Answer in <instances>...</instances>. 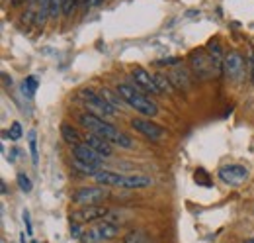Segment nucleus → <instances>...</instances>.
Here are the masks:
<instances>
[{
  "instance_id": "1",
  "label": "nucleus",
  "mask_w": 254,
  "mask_h": 243,
  "mask_svg": "<svg viewBox=\"0 0 254 243\" xmlns=\"http://www.w3.org/2000/svg\"><path fill=\"white\" fill-rule=\"evenodd\" d=\"M78 123H80L86 131L96 133V135L108 139L112 145H116V147H120V149H129V147H133V139H131L127 133L120 131L114 123L106 122L104 118L96 116L92 112H82V114L78 116Z\"/></svg>"
},
{
  "instance_id": "2",
  "label": "nucleus",
  "mask_w": 254,
  "mask_h": 243,
  "mask_svg": "<svg viewBox=\"0 0 254 243\" xmlns=\"http://www.w3.org/2000/svg\"><path fill=\"white\" fill-rule=\"evenodd\" d=\"M116 92L124 98V102H126L127 106H131L135 112H139V114H143L147 118H155L159 114V106L151 100V96L145 94L143 91H139L135 85L122 83V85H118Z\"/></svg>"
},
{
  "instance_id": "3",
  "label": "nucleus",
  "mask_w": 254,
  "mask_h": 243,
  "mask_svg": "<svg viewBox=\"0 0 254 243\" xmlns=\"http://www.w3.org/2000/svg\"><path fill=\"white\" fill-rule=\"evenodd\" d=\"M78 96H80L82 104L86 106V110L96 114V116H100V118H110V116H116V114H118V110L112 108V106L100 96V92L92 91V89H80Z\"/></svg>"
},
{
  "instance_id": "4",
  "label": "nucleus",
  "mask_w": 254,
  "mask_h": 243,
  "mask_svg": "<svg viewBox=\"0 0 254 243\" xmlns=\"http://www.w3.org/2000/svg\"><path fill=\"white\" fill-rule=\"evenodd\" d=\"M118 234H120V228H118L114 222L104 220V222L96 224V226H92V228H88V230L82 234L80 242L82 243H104V242L114 240V238H118Z\"/></svg>"
},
{
  "instance_id": "5",
  "label": "nucleus",
  "mask_w": 254,
  "mask_h": 243,
  "mask_svg": "<svg viewBox=\"0 0 254 243\" xmlns=\"http://www.w3.org/2000/svg\"><path fill=\"white\" fill-rule=\"evenodd\" d=\"M108 198L106 186H80L70 194V200L78 206H94Z\"/></svg>"
},
{
  "instance_id": "6",
  "label": "nucleus",
  "mask_w": 254,
  "mask_h": 243,
  "mask_svg": "<svg viewBox=\"0 0 254 243\" xmlns=\"http://www.w3.org/2000/svg\"><path fill=\"white\" fill-rule=\"evenodd\" d=\"M190 67L197 79H209V77L217 75V73H215V67H213V63H211V57H209V53H207L205 49H193V51H191Z\"/></svg>"
},
{
  "instance_id": "7",
  "label": "nucleus",
  "mask_w": 254,
  "mask_h": 243,
  "mask_svg": "<svg viewBox=\"0 0 254 243\" xmlns=\"http://www.w3.org/2000/svg\"><path fill=\"white\" fill-rule=\"evenodd\" d=\"M131 79H133L135 87L139 91H143L145 94H162V91L157 85V81H155V75H151L143 67H133L131 69Z\"/></svg>"
},
{
  "instance_id": "8",
  "label": "nucleus",
  "mask_w": 254,
  "mask_h": 243,
  "mask_svg": "<svg viewBox=\"0 0 254 243\" xmlns=\"http://www.w3.org/2000/svg\"><path fill=\"white\" fill-rule=\"evenodd\" d=\"M217 177L229 186H239V184H243L249 179V169L243 167V165H237V163L223 165L221 169L217 171Z\"/></svg>"
},
{
  "instance_id": "9",
  "label": "nucleus",
  "mask_w": 254,
  "mask_h": 243,
  "mask_svg": "<svg viewBox=\"0 0 254 243\" xmlns=\"http://www.w3.org/2000/svg\"><path fill=\"white\" fill-rule=\"evenodd\" d=\"M131 127L135 131H139L143 137L151 139V141H159L160 137L166 135V129L162 125H159V123H155V122L151 120H143V118H133L131 120Z\"/></svg>"
},
{
  "instance_id": "10",
  "label": "nucleus",
  "mask_w": 254,
  "mask_h": 243,
  "mask_svg": "<svg viewBox=\"0 0 254 243\" xmlns=\"http://www.w3.org/2000/svg\"><path fill=\"white\" fill-rule=\"evenodd\" d=\"M110 214L108 208L100 206V204H94V206H82L80 210L72 212V222L76 224H88V222H96V220H106V216Z\"/></svg>"
},
{
  "instance_id": "11",
  "label": "nucleus",
  "mask_w": 254,
  "mask_h": 243,
  "mask_svg": "<svg viewBox=\"0 0 254 243\" xmlns=\"http://www.w3.org/2000/svg\"><path fill=\"white\" fill-rule=\"evenodd\" d=\"M223 71H225V75H227L229 79H233V81L241 79L243 73H245V59H243V55H241L239 51H231V53H227L225 65H223Z\"/></svg>"
},
{
  "instance_id": "12",
  "label": "nucleus",
  "mask_w": 254,
  "mask_h": 243,
  "mask_svg": "<svg viewBox=\"0 0 254 243\" xmlns=\"http://www.w3.org/2000/svg\"><path fill=\"white\" fill-rule=\"evenodd\" d=\"M72 157L82 161V163H88V165H94L98 169H104V157L100 153H96L92 147H88L86 143H78L72 147Z\"/></svg>"
},
{
  "instance_id": "13",
  "label": "nucleus",
  "mask_w": 254,
  "mask_h": 243,
  "mask_svg": "<svg viewBox=\"0 0 254 243\" xmlns=\"http://www.w3.org/2000/svg\"><path fill=\"white\" fill-rule=\"evenodd\" d=\"M84 143H86L88 147H92L96 153H100L102 157H112V155H114V145H112L108 139H104V137H100V135H96V133L86 131V133H84Z\"/></svg>"
},
{
  "instance_id": "14",
  "label": "nucleus",
  "mask_w": 254,
  "mask_h": 243,
  "mask_svg": "<svg viewBox=\"0 0 254 243\" xmlns=\"http://www.w3.org/2000/svg\"><path fill=\"white\" fill-rule=\"evenodd\" d=\"M205 51L209 53V57H211V63H213V67H215V73L219 75L223 71V65H225V53H223V47L221 43L213 37V39H209L207 41V45H205Z\"/></svg>"
},
{
  "instance_id": "15",
  "label": "nucleus",
  "mask_w": 254,
  "mask_h": 243,
  "mask_svg": "<svg viewBox=\"0 0 254 243\" xmlns=\"http://www.w3.org/2000/svg\"><path fill=\"white\" fill-rule=\"evenodd\" d=\"M92 179L98 182V186H122L126 177H124V175H118V173H114V171L102 169V171L96 173Z\"/></svg>"
},
{
  "instance_id": "16",
  "label": "nucleus",
  "mask_w": 254,
  "mask_h": 243,
  "mask_svg": "<svg viewBox=\"0 0 254 243\" xmlns=\"http://www.w3.org/2000/svg\"><path fill=\"white\" fill-rule=\"evenodd\" d=\"M168 79L172 81V85H174V89H184V91H188L191 87V81H190V73L186 71V69H180V67H174V69H170V73H168Z\"/></svg>"
},
{
  "instance_id": "17",
  "label": "nucleus",
  "mask_w": 254,
  "mask_h": 243,
  "mask_svg": "<svg viewBox=\"0 0 254 243\" xmlns=\"http://www.w3.org/2000/svg\"><path fill=\"white\" fill-rule=\"evenodd\" d=\"M51 18V0H37V12H35V24L37 28L45 26V22Z\"/></svg>"
},
{
  "instance_id": "18",
  "label": "nucleus",
  "mask_w": 254,
  "mask_h": 243,
  "mask_svg": "<svg viewBox=\"0 0 254 243\" xmlns=\"http://www.w3.org/2000/svg\"><path fill=\"white\" fill-rule=\"evenodd\" d=\"M153 184L151 177H145V175H127L124 179V188H147Z\"/></svg>"
},
{
  "instance_id": "19",
  "label": "nucleus",
  "mask_w": 254,
  "mask_h": 243,
  "mask_svg": "<svg viewBox=\"0 0 254 243\" xmlns=\"http://www.w3.org/2000/svg\"><path fill=\"white\" fill-rule=\"evenodd\" d=\"M61 135H63L64 143H68L70 147L80 143V135H78V131L70 123H61Z\"/></svg>"
},
{
  "instance_id": "20",
  "label": "nucleus",
  "mask_w": 254,
  "mask_h": 243,
  "mask_svg": "<svg viewBox=\"0 0 254 243\" xmlns=\"http://www.w3.org/2000/svg\"><path fill=\"white\" fill-rule=\"evenodd\" d=\"M100 96H102V98H104V100H106V102H108L112 108H116V110H120V108H122L124 98H122L120 94L112 92L110 89H104V87H102V89H100Z\"/></svg>"
},
{
  "instance_id": "21",
  "label": "nucleus",
  "mask_w": 254,
  "mask_h": 243,
  "mask_svg": "<svg viewBox=\"0 0 254 243\" xmlns=\"http://www.w3.org/2000/svg\"><path fill=\"white\" fill-rule=\"evenodd\" d=\"M72 169L78 171V173H82V175H88V177H94L98 171H102V169H98V167H94V165L82 163V161H78V159L72 161Z\"/></svg>"
},
{
  "instance_id": "22",
  "label": "nucleus",
  "mask_w": 254,
  "mask_h": 243,
  "mask_svg": "<svg viewBox=\"0 0 254 243\" xmlns=\"http://www.w3.org/2000/svg\"><path fill=\"white\" fill-rule=\"evenodd\" d=\"M28 145H30V155H32L33 165H37L39 163V153H37V131L35 129L28 131Z\"/></svg>"
},
{
  "instance_id": "23",
  "label": "nucleus",
  "mask_w": 254,
  "mask_h": 243,
  "mask_svg": "<svg viewBox=\"0 0 254 243\" xmlns=\"http://www.w3.org/2000/svg\"><path fill=\"white\" fill-rule=\"evenodd\" d=\"M124 243H149V238L143 230H131L124 238Z\"/></svg>"
},
{
  "instance_id": "24",
  "label": "nucleus",
  "mask_w": 254,
  "mask_h": 243,
  "mask_svg": "<svg viewBox=\"0 0 254 243\" xmlns=\"http://www.w3.org/2000/svg\"><path fill=\"white\" fill-rule=\"evenodd\" d=\"M37 87H39V83H37V79L30 75V77H26L24 79V85H22V92L28 96V98H33V94L37 91Z\"/></svg>"
},
{
  "instance_id": "25",
  "label": "nucleus",
  "mask_w": 254,
  "mask_h": 243,
  "mask_svg": "<svg viewBox=\"0 0 254 243\" xmlns=\"http://www.w3.org/2000/svg\"><path fill=\"white\" fill-rule=\"evenodd\" d=\"M155 81H157V85H159V89H160L162 92H166V94L174 92V85H172V81L168 79V75H162V73H157V75H155Z\"/></svg>"
},
{
  "instance_id": "26",
  "label": "nucleus",
  "mask_w": 254,
  "mask_h": 243,
  "mask_svg": "<svg viewBox=\"0 0 254 243\" xmlns=\"http://www.w3.org/2000/svg\"><path fill=\"white\" fill-rule=\"evenodd\" d=\"M78 6H80V0H63V18L64 20H68V18L76 12Z\"/></svg>"
},
{
  "instance_id": "27",
  "label": "nucleus",
  "mask_w": 254,
  "mask_h": 243,
  "mask_svg": "<svg viewBox=\"0 0 254 243\" xmlns=\"http://www.w3.org/2000/svg\"><path fill=\"white\" fill-rule=\"evenodd\" d=\"M16 179H18V186H20L22 192H32V181H30V177L26 173H20Z\"/></svg>"
},
{
  "instance_id": "28",
  "label": "nucleus",
  "mask_w": 254,
  "mask_h": 243,
  "mask_svg": "<svg viewBox=\"0 0 254 243\" xmlns=\"http://www.w3.org/2000/svg\"><path fill=\"white\" fill-rule=\"evenodd\" d=\"M12 141H18L20 137H22V125L18 123V122H12V125H10V129H8V133H6Z\"/></svg>"
},
{
  "instance_id": "29",
  "label": "nucleus",
  "mask_w": 254,
  "mask_h": 243,
  "mask_svg": "<svg viewBox=\"0 0 254 243\" xmlns=\"http://www.w3.org/2000/svg\"><path fill=\"white\" fill-rule=\"evenodd\" d=\"M63 16V0H51V18Z\"/></svg>"
},
{
  "instance_id": "30",
  "label": "nucleus",
  "mask_w": 254,
  "mask_h": 243,
  "mask_svg": "<svg viewBox=\"0 0 254 243\" xmlns=\"http://www.w3.org/2000/svg\"><path fill=\"white\" fill-rule=\"evenodd\" d=\"M102 2H104V0H80V6H82L84 12H88L90 8H94V6L102 4Z\"/></svg>"
},
{
  "instance_id": "31",
  "label": "nucleus",
  "mask_w": 254,
  "mask_h": 243,
  "mask_svg": "<svg viewBox=\"0 0 254 243\" xmlns=\"http://www.w3.org/2000/svg\"><path fill=\"white\" fill-rule=\"evenodd\" d=\"M22 220H24V224H26V232H28V236H32L33 228H32V220H30V212H28V210H24Z\"/></svg>"
},
{
  "instance_id": "32",
  "label": "nucleus",
  "mask_w": 254,
  "mask_h": 243,
  "mask_svg": "<svg viewBox=\"0 0 254 243\" xmlns=\"http://www.w3.org/2000/svg\"><path fill=\"white\" fill-rule=\"evenodd\" d=\"M82 234H84V232H80V224H76V222H70V236L80 240V238H82Z\"/></svg>"
},
{
  "instance_id": "33",
  "label": "nucleus",
  "mask_w": 254,
  "mask_h": 243,
  "mask_svg": "<svg viewBox=\"0 0 254 243\" xmlns=\"http://www.w3.org/2000/svg\"><path fill=\"white\" fill-rule=\"evenodd\" d=\"M157 65H180V59L178 57H170V59H159Z\"/></svg>"
},
{
  "instance_id": "34",
  "label": "nucleus",
  "mask_w": 254,
  "mask_h": 243,
  "mask_svg": "<svg viewBox=\"0 0 254 243\" xmlns=\"http://www.w3.org/2000/svg\"><path fill=\"white\" fill-rule=\"evenodd\" d=\"M12 6H20V4H26V0H10Z\"/></svg>"
},
{
  "instance_id": "35",
  "label": "nucleus",
  "mask_w": 254,
  "mask_h": 243,
  "mask_svg": "<svg viewBox=\"0 0 254 243\" xmlns=\"http://www.w3.org/2000/svg\"><path fill=\"white\" fill-rule=\"evenodd\" d=\"M8 192V188H6V182L2 181V194H6Z\"/></svg>"
},
{
  "instance_id": "36",
  "label": "nucleus",
  "mask_w": 254,
  "mask_h": 243,
  "mask_svg": "<svg viewBox=\"0 0 254 243\" xmlns=\"http://www.w3.org/2000/svg\"><path fill=\"white\" fill-rule=\"evenodd\" d=\"M251 79H253V85H254V57H253V71H251Z\"/></svg>"
},
{
  "instance_id": "37",
  "label": "nucleus",
  "mask_w": 254,
  "mask_h": 243,
  "mask_svg": "<svg viewBox=\"0 0 254 243\" xmlns=\"http://www.w3.org/2000/svg\"><path fill=\"white\" fill-rule=\"evenodd\" d=\"M20 243H28L26 242V236H24V234H20Z\"/></svg>"
},
{
  "instance_id": "38",
  "label": "nucleus",
  "mask_w": 254,
  "mask_h": 243,
  "mask_svg": "<svg viewBox=\"0 0 254 243\" xmlns=\"http://www.w3.org/2000/svg\"><path fill=\"white\" fill-rule=\"evenodd\" d=\"M243 243H254V238H251V240H245Z\"/></svg>"
},
{
  "instance_id": "39",
  "label": "nucleus",
  "mask_w": 254,
  "mask_h": 243,
  "mask_svg": "<svg viewBox=\"0 0 254 243\" xmlns=\"http://www.w3.org/2000/svg\"><path fill=\"white\" fill-rule=\"evenodd\" d=\"M32 243H37V242H32Z\"/></svg>"
}]
</instances>
